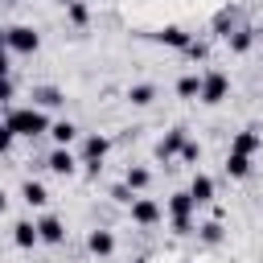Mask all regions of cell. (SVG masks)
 <instances>
[{"label":"cell","mask_w":263,"mask_h":263,"mask_svg":"<svg viewBox=\"0 0 263 263\" xmlns=\"http://www.w3.org/2000/svg\"><path fill=\"white\" fill-rule=\"evenodd\" d=\"M193 210H197V201L189 197V189H185V193H173V197H168V218H173V226H177L181 234H185V230L193 226Z\"/></svg>","instance_id":"3"},{"label":"cell","mask_w":263,"mask_h":263,"mask_svg":"<svg viewBox=\"0 0 263 263\" xmlns=\"http://www.w3.org/2000/svg\"><path fill=\"white\" fill-rule=\"evenodd\" d=\"M37 234H41V242H49V247H58V242L66 238V226H62V218H53V214H45V218L37 222Z\"/></svg>","instance_id":"10"},{"label":"cell","mask_w":263,"mask_h":263,"mask_svg":"<svg viewBox=\"0 0 263 263\" xmlns=\"http://www.w3.org/2000/svg\"><path fill=\"white\" fill-rule=\"evenodd\" d=\"M177 95H181V99H197V95H201V78H197V74H185V78L177 82Z\"/></svg>","instance_id":"21"},{"label":"cell","mask_w":263,"mask_h":263,"mask_svg":"<svg viewBox=\"0 0 263 263\" xmlns=\"http://www.w3.org/2000/svg\"><path fill=\"white\" fill-rule=\"evenodd\" d=\"M185 140H189V132H185V127H173V132H168V136L156 144V156H160V160H173V156H181Z\"/></svg>","instance_id":"8"},{"label":"cell","mask_w":263,"mask_h":263,"mask_svg":"<svg viewBox=\"0 0 263 263\" xmlns=\"http://www.w3.org/2000/svg\"><path fill=\"white\" fill-rule=\"evenodd\" d=\"M226 173H230V177H247V173H251V156L230 152V156H226Z\"/></svg>","instance_id":"20"},{"label":"cell","mask_w":263,"mask_h":263,"mask_svg":"<svg viewBox=\"0 0 263 263\" xmlns=\"http://www.w3.org/2000/svg\"><path fill=\"white\" fill-rule=\"evenodd\" d=\"M226 95H230V78H226L222 70H210V74H201V95H197V99H201L205 107H218Z\"/></svg>","instance_id":"2"},{"label":"cell","mask_w":263,"mask_h":263,"mask_svg":"<svg viewBox=\"0 0 263 263\" xmlns=\"http://www.w3.org/2000/svg\"><path fill=\"white\" fill-rule=\"evenodd\" d=\"M136 263H144V259H136Z\"/></svg>","instance_id":"34"},{"label":"cell","mask_w":263,"mask_h":263,"mask_svg":"<svg viewBox=\"0 0 263 263\" xmlns=\"http://www.w3.org/2000/svg\"><path fill=\"white\" fill-rule=\"evenodd\" d=\"M201 238H205L210 247H214V242H222V222H218V218H214V222H205V226H201Z\"/></svg>","instance_id":"24"},{"label":"cell","mask_w":263,"mask_h":263,"mask_svg":"<svg viewBox=\"0 0 263 263\" xmlns=\"http://www.w3.org/2000/svg\"><path fill=\"white\" fill-rule=\"evenodd\" d=\"M8 99H12V82L0 78V107H8Z\"/></svg>","instance_id":"29"},{"label":"cell","mask_w":263,"mask_h":263,"mask_svg":"<svg viewBox=\"0 0 263 263\" xmlns=\"http://www.w3.org/2000/svg\"><path fill=\"white\" fill-rule=\"evenodd\" d=\"M33 99H37L33 107H41V111H45V107H62V103H66V95H62L58 86H37V90H33Z\"/></svg>","instance_id":"17"},{"label":"cell","mask_w":263,"mask_h":263,"mask_svg":"<svg viewBox=\"0 0 263 263\" xmlns=\"http://www.w3.org/2000/svg\"><path fill=\"white\" fill-rule=\"evenodd\" d=\"M4 123L12 127V136H29V140H37V136L49 132V115L41 107H12L4 115Z\"/></svg>","instance_id":"1"},{"label":"cell","mask_w":263,"mask_h":263,"mask_svg":"<svg viewBox=\"0 0 263 263\" xmlns=\"http://www.w3.org/2000/svg\"><path fill=\"white\" fill-rule=\"evenodd\" d=\"M4 210H8V197H4V189H0V214H4Z\"/></svg>","instance_id":"32"},{"label":"cell","mask_w":263,"mask_h":263,"mask_svg":"<svg viewBox=\"0 0 263 263\" xmlns=\"http://www.w3.org/2000/svg\"><path fill=\"white\" fill-rule=\"evenodd\" d=\"M263 148V132L259 127H242L234 140H230V152H242V156H255Z\"/></svg>","instance_id":"7"},{"label":"cell","mask_w":263,"mask_h":263,"mask_svg":"<svg viewBox=\"0 0 263 263\" xmlns=\"http://www.w3.org/2000/svg\"><path fill=\"white\" fill-rule=\"evenodd\" d=\"M160 218H164L160 201H152V197H136V201H132V222H136V226H156Z\"/></svg>","instance_id":"6"},{"label":"cell","mask_w":263,"mask_h":263,"mask_svg":"<svg viewBox=\"0 0 263 263\" xmlns=\"http://www.w3.org/2000/svg\"><path fill=\"white\" fill-rule=\"evenodd\" d=\"M0 78H8V53H0Z\"/></svg>","instance_id":"31"},{"label":"cell","mask_w":263,"mask_h":263,"mask_svg":"<svg viewBox=\"0 0 263 263\" xmlns=\"http://www.w3.org/2000/svg\"><path fill=\"white\" fill-rule=\"evenodd\" d=\"M181 160H185V164L201 160V144H197V140H185V148H181Z\"/></svg>","instance_id":"25"},{"label":"cell","mask_w":263,"mask_h":263,"mask_svg":"<svg viewBox=\"0 0 263 263\" xmlns=\"http://www.w3.org/2000/svg\"><path fill=\"white\" fill-rule=\"evenodd\" d=\"M107 148H111V144H107L103 136H90V140L82 144V164H86V173H90V177H99V168H103V156H107Z\"/></svg>","instance_id":"5"},{"label":"cell","mask_w":263,"mask_h":263,"mask_svg":"<svg viewBox=\"0 0 263 263\" xmlns=\"http://www.w3.org/2000/svg\"><path fill=\"white\" fill-rule=\"evenodd\" d=\"M12 140H16V136H12V127H8V123H0V156H4V152H12Z\"/></svg>","instance_id":"27"},{"label":"cell","mask_w":263,"mask_h":263,"mask_svg":"<svg viewBox=\"0 0 263 263\" xmlns=\"http://www.w3.org/2000/svg\"><path fill=\"white\" fill-rule=\"evenodd\" d=\"M58 4H74V0H58Z\"/></svg>","instance_id":"33"},{"label":"cell","mask_w":263,"mask_h":263,"mask_svg":"<svg viewBox=\"0 0 263 263\" xmlns=\"http://www.w3.org/2000/svg\"><path fill=\"white\" fill-rule=\"evenodd\" d=\"M45 164H49V173H58V177H70V173L78 168V156H74L70 148H53Z\"/></svg>","instance_id":"9"},{"label":"cell","mask_w":263,"mask_h":263,"mask_svg":"<svg viewBox=\"0 0 263 263\" xmlns=\"http://www.w3.org/2000/svg\"><path fill=\"white\" fill-rule=\"evenodd\" d=\"M49 136H53V144H58V148H70V144H74V136H78V127H74L70 119H58V123H49Z\"/></svg>","instance_id":"16"},{"label":"cell","mask_w":263,"mask_h":263,"mask_svg":"<svg viewBox=\"0 0 263 263\" xmlns=\"http://www.w3.org/2000/svg\"><path fill=\"white\" fill-rule=\"evenodd\" d=\"M127 99H132V107H148L156 99V86L152 82H136V86H127Z\"/></svg>","instance_id":"19"},{"label":"cell","mask_w":263,"mask_h":263,"mask_svg":"<svg viewBox=\"0 0 263 263\" xmlns=\"http://www.w3.org/2000/svg\"><path fill=\"white\" fill-rule=\"evenodd\" d=\"M66 16H70V25H78V29H82V25L90 21V8H86L82 0H74V4H66Z\"/></svg>","instance_id":"22"},{"label":"cell","mask_w":263,"mask_h":263,"mask_svg":"<svg viewBox=\"0 0 263 263\" xmlns=\"http://www.w3.org/2000/svg\"><path fill=\"white\" fill-rule=\"evenodd\" d=\"M86 247H90V255L107 259V255H115V234H111V230H90Z\"/></svg>","instance_id":"11"},{"label":"cell","mask_w":263,"mask_h":263,"mask_svg":"<svg viewBox=\"0 0 263 263\" xmlns=\"http://www.w3.org/2000/svg\"><path fill=\"white\" fill-rule=\"evenodd\" d=\"M156 41H160V45H173V49H189V41H193V37H189L181 25H164V29L156 33Z\"/></svg>","instance_id":"12"},{"label":"cell","mask_w":263,"mask_h":263,"mask_svg":"<svg viewBox=\"0 0 263 263\" xmlns=\"http://www.w3.org/2000/svg\"><path fill=\"white\" fill-rule=\"evenodd\" d=\"M21 197H25V205H33V210H41V205L49 201V189H45L41 181H25V185H21Z\"/></svg>","instance_id":"14"},{"label":"cell","mask_w":263,"mask_h":263,"mask_svg":"<svg viewBox=\"0 0 263 263\" xmlns=\"http://www.w3.org/2000/svg\"><path fill=\"white\" fill-rule=\"evenodd\" d=\"M111 197H115V201H123V205H132V201H136L140 193H132L127 185H115V189H111Z\"/></svg>","instance_id":"26"},{"label":"cell","mask_w":263,"mask_h":263,"mask_svg":"<svg viewBox=\"0 0 263 263\" xmlns=\"http://www.w3.org/2000/svg\"><path fill=\"white\" fill-rule=\"evenodd\" d=\"M0 53H8V29H0Z\"/></svg>","instance_id":"30"},{"label":"cell","mask_w":263,"mask_h":263,"mask_svg":"<svg viewBox=\"0 0 263 263\" xmlns=\"http://www.w3.org/2000/svg\"><path fill=\"white\" fill-rule=\"evenodd\" d=\"M12 242H16V247H25V251H29V247H37V242H41L37 222H16V226H12Z\"/></svg>","instance_id":"15"},{"label":"cell","mask_w":263,"mask_h":263,"mask_svg":"<svg viewBox=\"0 0 263 263\" xmlns=\"http://www.w3.org/2000/svg\"><path fill=\"white\" fill-rule=\"evenodd\" d=\"M226 41H230V49H234V53H247L255 37H251V29H238V33H226Z\"/></svg>","instance_id":"23"},{"label":"cell","mask_w":263,"mask_h":263,"mask_svg":"<svg viewBox=\"0 0 263 263\" xmlns=\"http://www.w3.org/2000/svg\"><path fill=\"white\" fill-rule=\"evenodd\" d=\"M148 181H152V173H148V168H140V164H132V168L123 173V185H127L132 193H144V189H148Z\"/></svg>","instance_id":"18"},{"label":"cell","mask_w":263,"mask_h":263,"mask_svg":"<svg viewBox=\"0 0 263 263\" xmlns=\"http://www.w3.org/2000/svg\"><path fill=\"white\" fill-rule=\"evenodd\" d=\"M189 197H193L197 205H210V201H214V177L197 173V177H193V185H189Z\"/></svg>","instance_id":"13"},{"label":"cell","mask_w":263,"mask_h":263,"mask_svg":"<svg viewBox=\"0 0 263 263\" xmlns=\"http://www.w3.org/2000/svg\"><path fill=\"white\" fill-rule=\"evenodd\" d=\"M185 53H189V58H197V62H201V58H205V41H189V49H185Z\"/></svg>","instance_id":"28"},{"label":"cell","mask_w":263,"mask_h":263,"mask_svg":"<svg viewBox=\"0 0 263 263\" xmlns=\"http://www.w3.org/2000/svg\"><path fill=\"white\" fill-rule=\"evenodd\" d=\"M8 49L12 53H37L41 49V33L33 25H12L8 29Z\"/></svg>","instance_id":"4"}]
</instances>
